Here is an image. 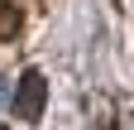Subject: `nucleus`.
Instances as JSON below:
<instances>
[{
	"label": "nucleus",
	"mask_w": 134,
	"mask_h": 130,
	"mask_svg": "<svg viewBox=\"0 0 134 130\" xmlns=\"http://www.w3.org/2000/svg\"><path fill=\"white\" fill-rule=\"evenodd\" d=\"M38 106H43V77H38V72H29V77H24V87H19L14 111H19L24 121H34V116H38Z\"/></svg>",
	"instance_id": "nucleus-1"
}]
</instances>
